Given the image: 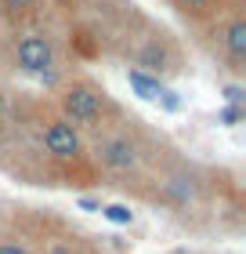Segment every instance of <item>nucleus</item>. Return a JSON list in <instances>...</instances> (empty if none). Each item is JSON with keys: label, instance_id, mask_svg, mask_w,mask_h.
<instances>
[{"label": "nucleus", "instance_id": "f257e3e1", "mask_svg": "<svg viewBox=\"0 0 246 254\" xmlns=\"http://www.w3.org/2000/svg\"><path fill=\"white\" fill-rule=\"evenodd\" d=\"M159 145H163L159 138L138 117H127V113L116 124H109L105 131L87 138V153H91L95 171H105L109 178H120L123 189L156 182V171L163 164Z\"/></svg>", "mask_w": 246, "mask_h": 254}, {"label": "nucleus", "instance_id": "f03ea898", "mask_svg": "<svg viewBox=\"0 0 246 254\" xmlns=\"http://www.w3.org/2000/svg\"><path fill=\"white\" fill-rule=\"evenodd\" d=\"M54 109H58V117H62L65 124H73L84 138L105 131L109 124H116L123 117L120 102H116L98 80H91V76H69V80H62V84H58Z\"/></svg>", "mask_w": 246, "mask_h": 254}, {"label": "nucleus", "instance_id": "7ed1b4c3", "mask_svg": "<svg viewBox=\"0 0 246 254\" xmlns=\"http://www.w3.org/2000/svg\"><path fill=\"white\" fill-rule=\"evenodd\" d=\"M123 48H127V62H131L138 73H145V76L167 80V76H181L185 69H189L185 65L181 40L174 37L170 29L152 26L148 18L138 22V29L131 33V40H127Z\"/></svg>", "mask_w": 246, "mask_h": 254}, {"label": "nucleus", "instance_id": "20e7f679", "mask_svg": "<svg viewBox=\"0 0 246 254\" xmlns=\"http://www.w3.org/2000/svg\"><path fill=\"white\" fill-rule=\"evenodd\" d=\"M206 29L214 33V55L228 65L232 76H243L246 73V11H243V0Z\"/></svg>", "mask_w": 246, "mask_h": 254}, {"label": "nucleus", "instance_id": "39448f33", "mask_svg": "<svg viewBox=\"0 0 246 254\" xmlns=\"http://www.w3.org/2000/svg\"><path fill=\"white\" fill-rule=\"evenodd\" d=\"M15 65L22 69V73L54 80V73H58V44H54V37L44 33V29L18 33V40H15Z\"/></svg>", "mask_w": 246, "mask_h": 254}, {"label": "nucleus", "instance_id": "423d86ee", "mask_svg": "<svg viewBox=\"0 0 246 254\" xmlns=\"http://www.w3.org/2000/svg\"><path fill=\"white\" fill-rule=\"evenodd\" d=\"M127 84H131V91L138 98H145V102H152V106H159L167 113H181L185 109V102L178 98V91L167 87L156 76H145V73H138V69H127Z\"/></svg>", "mask_w": 246, "mask_h": 254}, {"label": "nucleus", "instance_id": "0eeeda50", "mask_svg": "<svg viewBox=\"0 0 246 254\" xmlns=\"http://www.w3.org/2000/svg\"><path fill=\"white\" fill-rule=\"evenodd\" d=\"M170 4H174V11H178L185 22L206 29V26H214L221 15H228L239 0H170Z\"/></svg>", "mask_w": 246, "mask_h": 254}, {"label": "nucleus", "instance_id": "6e6552de", "mask_svg": "<svg viewBox=\"0 0 246 254\" xmlns=\"http://www.w3.org/2000/svg\"><path fill=\"white\" fill-rule=\"evenodd\" d=\"M0 254H37V247H33V233L0 222Z\"/></svg>", "mask_w": 246, "mask_h": 254}, {"label": "nucleus", "instance_id": "1a4fd4ad", "mask_svg": "<svg viewBox=\"0 0 246 254\" xmlns=\"http://www.w3.org/2000/svg\"><path fill=\"white\" fill-rule=\"evenodd\" d=\"M101 214L109 218V222H116V225H131L134 222V211L123 207V203H101Z\"/></svg>", "mask_w": 246, "mask_h": 254}, {"label": "nucleus", "instance_id": "9d476101", "mask_svg": "<svg viewBox=\"0 0 246 254\" xmlns=\"http://www.w3.org/2000/svg\"><path fill=\"white\" fill-rule=\"evenodd\" d=\"M7 113H11V98H7L4 84H0V142H4V134H7Z\"/></svg>", "mask_w": 246, "mask_h": 254}, {"label": "nucleus", "instance_id": "9b49d317", "mask_svg": "<svg viewBox=\"0 0 246 254\" xmlns=\"http://www.w3.org/2000/svg\"><path fill=\"white\" fill-rule=\"evenodd\" d=\"M225 98L232 102V106H239V102H243V87L239 84H225Z\"/></svg>", "mask_w": 246, "mask_h": 254}, {"label": "nucleus", "instance_id": "f8f14e48", "mask_svg": "<svg viewBox=\"0 0 246 254\" xmlns=\"http://www.w3.org/2000/svg\"><path fill=\"white\" fill-rule=\"evenodd\" d=\"M4 7H11V11H22V7H33L37 0H0Z\"/></svg>", "mask_w": 246, "mask_h": 254}, {"label": "nucleus", "instance_id": "ddd939ff", "mask_svg": "<svg viewBox=\"0 0 246 254\" xmlns=\"http://www.w3.org/2000/svg\"><path fill=\"white\" fill-rule=\"evenodd\" d=\"M221 120H225V124H236V120H239V109H225V117H221Z\"/></svg>", "mask_w": 246, "mask_h": 254}, {"label": "nucleus", "instance_id": "4468645a", "mask_svg": "<svg viewBox=\"0 0 246 254\" xmlns=\"http://www.w3.org/2000/svg\"><path fill=\"white\" fill-rule=\"evenodd\" d=\"M170 254H196V251H170Z\"/></svg>", "mask_w": 246, "mask_h": 254}]
</instances>
